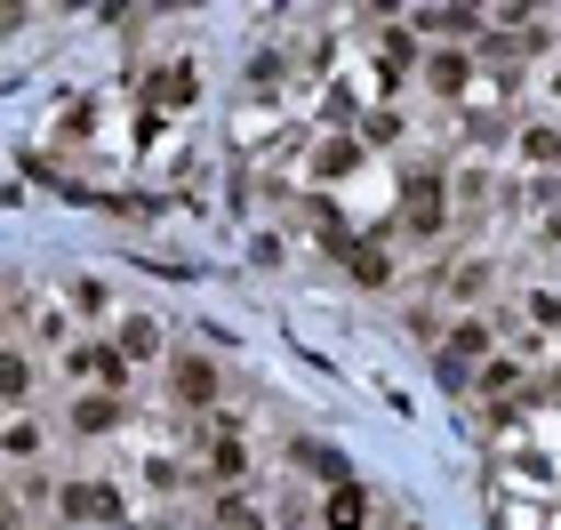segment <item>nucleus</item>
<instances>
[{
    "instance_id": "1",
    "label": "nucleus",
    "mask_w": 561,
    "mask_h": 530,
    "mask_svg": "<svg viewBox=\"0 0 561 530\" xmlns=\"http://www.w3.org/2000/svg\"><path fill=\"white\" fill-rule=\"evenodd\" d=\"M57 507H65L72 522H113V530H121V498H113V483H65Z\"/></svg>"
},
{
    "instance_id": "2",
    "label": "nucleus",
    "mask_w": 561,
    "mask_h": 530,
    "mask_svg": "<svg viewBox=\"0 0 561 530\" xmlns=\"http://www.w3.org/2000/svg\"><path fill=\"white\" fill-rule=\"evenodd\" d=\"M169 394L193 402V410H209V402H217V370L201 362V353H176V362H169Z\"/></svg>"
},
{
    "instance_id": "3",
    "label": "nucleus",
    "mask_w": 561,
    "mask_h": 530,
    "mask_svg": "<svg viewBox=\"0 0 561 530\" xmlns=\"http://www.w3.org/2000/svg\"><path fill=\"white\" fill-rule=\"evenodd\" d=\"M401 210H410V225H417V234H442V217H449V185H442V177H410V201H401Z\"/></svg>"
},
{
    "instance_id": "4",
    "label": "nucleus",
    "mask_w": 561,
    "mask_h": 530,
    "mask_svg": "<svg viewBox=\"0 0 561 530\" xmlns=\"http://www.w3.org/2000/svg\"><path fill=\"white\" fill-rule=\"evenodd\" d=\"M466 81H473V57H466V48H433V57H425V89H433V97H466Z\"/></svg>"
},
{
    "instance_id": "5",
    "label": "nucleus",
    "mask_w": 561,
    "mask_h": 530,
    "mask_svg": "<svg viewBox=\"0 0 561 530\" xmlns=\"http://www.w3.org/2000/svg\"><path fill=\"white\" fill-rule=\"evenodd\" d=\"M113 353H121V362H152V353H161V322L129 314V322H121V338H113Z\"/></svg>"
},
{
    "instance_id": "6",
    "label": "nucleus",
    "mask_w": 561,
    "mask_h": 530,
    "mask_svg": "<svg viewBox=\"0 0 561 530\" xmlns=\"http://www.w3.org/2000/svg\"><path fill=\"white\" fill-rule=\"evenodd\" d=\"M0 394H9V418H24V394H33V353L24 346L0 353Z\"/></svg>"
},
{
    "instance_id": "7",
    "label": "nucleus",
    "mask_w": 561,
    "mask_h": 530,
    "mask_svg": "<svg viewBox=\"0 0 561 530\" xmlns=\"http://www.w3.org/2000/svg\"><path fill=\"white\" fill-rule=\"evenodd\" d=\"M121 426V394H81L72 402V435H113Z\"/></svg>"
},
{
    "instance_id": "8",
    "label": "nucleus",
    "mask_w": 561,
    "mask_h": 530,
    "mask_svg": "<svg viewBox=\"0 0 561 530\" xmlns=\"http://www.w3.org/2000/svg\"><path fill=\"white\" fill-rule=\"evenodd\" d=\"M145 97H152V105H169V113H176V105H193V97H201V72H193V65H169V72H161V81H152Z\"/></svg>"
},
{
    "instance_id": "9",
    "label": "nucleus",
    "mask_w": 561,
    "mask_h": 530,
    "mask_svg": "<svg viewBox=\"0 0 561 530\" xmlns=\"http://www.w3.org/2000/svg\"><path fill=\"white\" fill-rule=\"evenodd\" d=\"M321 515H329V530H362V522H369V490H362V483L329 490V507H321Z\"/></svg>"
},
{
    "instance_id": "10",
    "label": "nucleus",
    "mask_w": 561,
    "mask_h": 530,
    "mask_svg": "<svg viewBox=\"0 0 561 530\" xmlns=\"http://www.w3.org/2000/svg\"><path fill=\"white\" fill-rule=\"evenodd\" d=\"M345 266H353V282H369V290H386V282H393V258H386V249H369V241H353V249H345Z\"/></svg>"
},
{
    "instance_id": "11",
    "label": "nucleus",
    "mask_w": 561,
    "mask_h": 530,
    "mask_svg": "<svg viewBox=\"0 0 561 530\" xmlns=\"http://www.w3.org/2000/svg\"><path fill=\"white\" fill-rule=\"evenodd\" d=\"M289 459H297L305 474H329V483H337V490L353 483V474H345V459H337V450H329V442H297V450H289Z\"/></svg>"
},
{
    "instance_id": "12",
    "label": "nucleus",
    "mask_w": 561,
    "mask_h": 530,
    "mask_svg": "<svg viewBox=\"0 0 561 530\" xmlns=\"http://www.w3.org/2000/svg\"><path fill=\"white\" fill-rule=\"evenodd\" d=\"M113 306H121V297L96 282V273H72V314H89V322H96V314H113Z\"/></svg>"
},
{
    "instance_id": "13",
    "label": "nucleus",
    "mask_w": 561,
    "mask_h": 530,
    "mask_svg": "<svg viewBox=\"0 0 561 530\" xmlns=\"http://www.w3.org/2000/svg\"><path fill=\"white\" fill-rule=\"evenodd\" d=\"M417 33H481V9H417Z\"/></svg>"
},
{
    "instance_id": "14",
    "label": "nucleus",
    "mask_w": 561,
    "mask_h": 530,
    "mask_svg": "<svg viewBox=\"0 0 561 530\" xmlns=\"http://www.w3.org/2000/svg\"><path fill=\"white\" fill-rule=\"evenodd\" d=\"M0 450H9V466L41 459V426H33V418H9V435H0Z\"/></svg>"
},
{
    "instance_id": "15",
    "label": "nucleus",
    "mask_w": 561,
    "mask_h": 530,
    "mask_svg": "<svg viewBox=\"0 0 561 530\" xmlns=\"http://www.w3.org/2000/svg\"><path fill=\"white\" fill-rule=\"evenodd\" d=\"M217 530H265V515L249 507V498H233V490H225V498H217Z\"/></svg>"
},
{
    "instance_id": "16",
    "label": "nucleus",
    "mask_w": 561,
    "mask_h": 530,
    "mask_svg": "<svg viewBox=\"0 0 561 530\" xmlns=\"http://www.w3.org/2000/svg\"><path fill=\"white\" fill-rule=\"evenodd\" d=\"M449 353H457V362H481V353H490V322H457Z\"/></svg>"
},
{
    "instance_id": "17",
    "label": "nucleus",
    "mask_w": 561,
    "mask_h": 530,
    "mask_svg": "<svg viewBox=\"0 0 561 530\" xmlns=\"http://www.w3.org/2000/svg\"><path fill=\"white\" fill-rule=\"evenodd\" d=\"M241 466H249V450H241V435H233V426L217 418V474H225V483H233Z\"/></svg>"
},
{
    "instance_id": "18",
    "label": "nucleus",
    "mask_w": 561,
    "mask_h": 530,
    "mask_svg": "<svg viewBox=\"0 0 561 530\" xmlns=\"http://www.w3.org/2000/svg\"><path fill=\"white\" fill-rule=\"evenodd\" d=\"M433 377H442V386H449V394H466V386H473V370H466V362H457V353H449V346H442V353H433Z\"/></svg>"
},
{
    "instance_id": "19",
    "label": "nucleus",
    "mask_w": 561,
    "mask_h": 530,
    "mask_svg": "<svg viewBox=\"0 0 561 530\" xmlns=\"http://www.w3.org/2000/svg\"><path fill=\"white\" fill-rule=\"evenodd\" d=\"M522 386V362H481V394H514Z\"/></svg>"
},
{
    "instance_id": "20",
    "label": "nucleus",
    "mask_w": 561,
    "mask_h": 530,
    "mask_svg": "<svg viewBox=\"0 0 561 530\" xmlns=\"http://www.w3.org/2000/svg\"><path fill=\"white\" fill-rule=\"evenodd\" d=\"M481 290H490V266H481V258L449 273V297H481Z\"/></svg>"
},
{
    "instance_id": "21",
    "label": "nucleus",
    "mask_w": 561,
    "mask_h": 530,
    "mask_svg": "<svg viewBox=\"0 0 561 530\" xmlns=\"http://www.w3.org/2000/svg\"><path fill=\"white\" fill-rule=\"evenodd\" d=\"M529 322H538V330H561V297L553 290H529Z\"/></svg>"
},
{
    "instance_id": "22",
    "label": "nucleus",
    "mask_w": 561,
    "mask_h": 530,
    "mask_svg": "<svg viewBox=\"0 0 561 530\" xmlns=\"http://www.w3.org/2000/svg\"><path fill=\"white\" fill-rule=\"evenodd\" d=\"M362 137H369V145H393V137H401V121H393V113H369V121H362Z\"/></svg>"
},
{
    "instance_id": "23",
    "label": "nucleus",
    "mask_w": 561,
    "mask_h": 530,
    "mask_svg": "<svg viewBox=\"0 0 561 530\" xmlns=\"http://www.w3.org/2000/svg\"><path fill=\"white\" fill-rule=\"evenodd\" d=\"M546 89H553V105H561V65H553V72H546Z\"/></svg>"
},
{
    "instance_id": "24",
    "label": "nucleus",
    "mask_w": 561,
    "mask_h": 530,
    "mask_svg": "<svg viewBox=\"0 0 561 530\" xmlns=\"http://www.w3.org/2000/svg\"><path fill=\"white\" fill-rule=\"evenodd\" d=\"M546 402H561V370H553V377H546Z\"/></svg>"
},
{
    "instance_id": "25",
    "label": "nucleus",
    "mask_w": 561,
    "mask_h": 530,
    "mask_svg": "<svg viewBox=\"0 0 561 530\" xmlns=\"http://www.w3.org/2000/svg\"><path fill=\"white\" fill-rule=\"evenodd\" d=\"M546 234H553V241H561V210H553V217H546Z\"/></svg>"
},
{
    "instance_id": "26",
    "label": "nucleus",
    "mask_w": 561,
    "mask_h": 530,
    "mask_svg": "<svg viewBox=\"0 0 561 530\" xmlns=\"http://www.w3.org/2000/svg\"><path fill=\"white\" fill-rule=\"evenodd\" d=\"M401 530H417V522H401Z\"/></svg>"
}]
</instances>
